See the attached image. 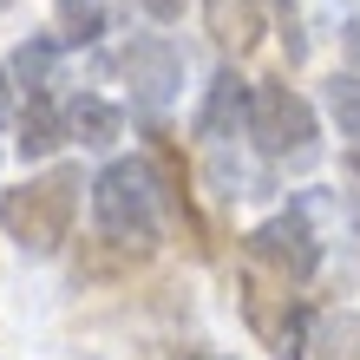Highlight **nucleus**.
Listing matches in <instances>:
<instances>
[{
  "instance_id": "nucleus-5",
  "label": "nucleus",
  "mask_w": 360,
  "mask_h": 360,
  "mask_svg": "<svg viewBox=\"0 0 360 360\" xmlns=\"http://www.w3.org/2000/svg\"><path fill=\"white\" fill-rule=\"evenodd\" d=\"M118 72H124V86H131V105H144V112H164V105L184 92V53L164 33L131 39V46L118 53Z\"/></svg>"
},
{
  "instance_id": "nucleus-16",
  "label": "nucleus",
  "mask_w": 360,
  "mask_h": 360,
  "mask_svg": "<svg viewBox=\"0 0 360 360\" xmlns=\"http://www.w3.org/2000/svg\"><path fill=\"white\" fill-rule=\"evenodd\" d=\"M347 171H354V177H360V144H354V151H347Z\"/></svg>"
},
{
  "instance_id": "nucleus-11",
  "label": "nucleus",
  "mask_w": 360,
  "mask_h": 360,
  "mask_svg": "<svg viewBox=\"0 0 360 360\" xmlns=\"http://www.w3.org/2000/svg\"><path fill=\"white\" fill-rule=\"evenodd\" d=\"M59 20V46H92L105 33V0H53Z\"/></svg>"
},
{
  "instance_id": "nucleus-2",
  "label": "nucleus",
  "mask_w": 360,
  "mask_h": 360,
  "mask_svg": "<svg viewBox=\"0 0 360 360\" xmlns=\"http://www.w3.org/2000/svg\"><path fill=\"white\" fill-rule=\"evenodd\" d=\"M72 210H79V171H53V177L20 184L0 197V229L20 236V249H33V256H53L66 243Z\"/></svg>"
},
{
  "instance_id": "nucleus-14",
  "label": "nucleus",
  "mask_w": 360,
  "mask_h": 360,
  "mask_svg": "<svg viewBox=\"0 0 360 360\" xmlns=\"http://www.w3.org/2000/svg\"><path fill=\"white\" fill-rule=\"evenodd\" d=\"M341 46H347V59H354V72H360V20H347V27H341Z\"/></svg>"
},
{
  "instance_id": "nucleus-15",
  "label": "nucleus",
  "mask_w": 360,
  "mask_h": 360,
  "mask_svg": "<svg viewBox=\"0 0 360 360\" xmlns=\"http://www.w3.org/2000/svg\"><path fill=\"white\" fill-rule=\"evenodd\" d=\"M7 118H13V72L0 66V124H7Z\"/></svg>"
},
{
  "instance_id": "nucleus-4",
  "label": "nucleus",
  "mask_w": 360,
  "mask_h": 360,
  "mask_svg": "<svg viewBox=\"0 0 360 360\" xmlns=\"http://www.w3.org/2000/svg\"><path fill=\"white\" fill-rule=\"evenodd\" d=\"M249 256L269 262L275 275H288V282H308V275L321 269V236H314L308 210L288 203V210H275V217H262L249 229Z\"/></svg>"
},
{
  "instance_id": "nucleus-6",
  "label": "nucleus",
  "mask_w": 360,
  "mask_h": 360,
  "mask_svg": "<svg viewBox=\"0 0 360 360\" xmlns=\"http://www.w3.org/2000/svg\"><path fill=\"white\" fill-rule=\"evenodd\" d=\"M249 112H256V86H249L243 72H217L203 92V112H197V138L203 144H229L236 131H249Z\"/></svg>"
},
{
  "instance_id": "nucleus-1",
  "label": "nucleus",
  "mask_w": 360,
  "mask_h": 360,
  "mask_svg": "<svg viewBox=\"0 0 360 360\" xmlns=\"http://www.w3.org/2000/svg\"><path fill=\"white\" fill-rule=\"evenodd\" d=\"M92 223L112 243H151L158 236V177L144 158H112L92 177Z\"/></svg>"
},
{
  "instance_id": "nucleus-13",
  "label": "nucleus",
  "mask_w": 360,
  "mask_h": 360,
  "mask_svg": "<svg viewBox=\"0 0 360 360\" xmlns=\"http://www.w3.org/2000/svg\"><path fill=\"white\" fill-rule=\"evenodd\" d=\"M138 7L151 13V20H184V7H190V0H138Z\"/></svg>"
},
{
  "instance_id": "nucleus-17",
  "label": "nucleus",
  "mask_w": 360,
  "mask_h": 360,
  "mask_svg": "<svg viewBox=\"0 0 360 360\" xmlns=\"http://www.w3.org/2000/svg\"><path fill=\"white\" fill-rule=\"evenodd\" d=\"M210 360H217V354H210Z\"/></svg>"
},
{
  "instance_id": "nucleus-3",
  "label": "nucleus",
  "mask_w": 360,
  "mask_h": 360,
  "mask_svg": "<svg viewBox=\"0 0 360 360\" xmlns=\"http://www.w3.org/2000/svg\"><path fill=\"white\" fill-rule=\"evenodd\" d=\"M249 138H256V151H262V158H275V164H314V151H321V124H314V105H308L302 92H288L282 79L256 86Z\"/></svg>"
},
{
  "instance_id": "nucleus-10",
  "label": "nucleus",
  "mask_w": 360,
  "mask_h": 360,
  "mask_svg": "<svg viewBox=\"0 0 360 360\" xmlns=\"http://www.w3.org/2000/svg\"><path fill=\"white\" fill-rule=\"evenodd\" d=\"M7 72H13V86H27V98H39L46 86H59V39H39V33L20 39Z\"/></svg>"
},
{
  "instance_id": "nucleus-12",
  "label": "nucleus",
  "mask_w": 360,
  "mask_h": 360,
  "mask_svg": "<svg viewBox=\"0 0 360 360\" xmlns=\"http://www.w3.org/2000/svg\"><path fill=\"white\" fill-rule=\"evenodd\" d=\"M321 105H328V118L341 124V138H360V72H334L321 86Z\"/></svg>"
},
{
  "instance_id": "nucleus-8",
  "label": "nucleus",
  "mask_w": 360,
  "mask_h": 360,
  "mask_svg": "<svg viewBox=\"0 0 360 360\" xmlns=\"http://www.w3.org/2000/svg\"><path fill=\"white\" fill-rule=\"evenodd\" d=\"M66 131H72L79 144H92V151H105V144H118V138H124V112H118L112 98L79 92V98L66 105Z\"/></svg>"
},
{
  "instance_id": "nucleus-9",
  "label": "nucleus",
  "mask_w": 360,
  "mask_h": 360,
  "mask_svg": "<svg viewBox=\"0 0 360 360\" xmlns=\"http://www.w3.org/2000/svg\"><path fill=\"white\" fill-rule=\"evenodd\" d=\"M66 138H72L66 131V112H59L46 92L27 98V112H20V158H53Z\"/></svg>"
},
{
  "instance_id": "nucleus-7",
  "label": "nucleus",
  "mask_w": 360,
  "mask_h": 360,
  "mask_svg": "<svg viewBox=\"0 0 360 360\" xmlns=\"http://www.w3.org/2000/svg\"><path fill=\"white\" fill-rule=\"evenodd\" d=\"M203 20L223 53H249L262 39V0H203Z\"/></svg>"
}]
</instances>
